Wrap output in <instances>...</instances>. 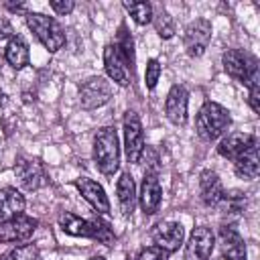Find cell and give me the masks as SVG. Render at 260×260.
<instances>
[{
	"instance_id": "obj_13",
	"label": "cell",
	"mask_w": 260,
	"mask_h": 260,
	"mask_svg": "<svg viewBox=\"0 0 260 260\" xmlns=\"http://www.w3.org/2000/svg\"><path fill=\"white\" fill-rule=\"evenodd\" d=\"M219 248L223 260H248L246 256V242L234 225L219 228Z\"/></svg>"
},
{
	"instance_id": "obj_2",
	"label": "cell",
	"mask_w": 260,
	"mask_h": 260,
	"mask_svg": "<svg viewBox=\"0 0 260 260\" xmlns=\"http://www.w3.org/2000/svg\"><path fill=\"white\" fill-rule=\"evenodd\" d=\"M93 160L104 175H114L120 167V144L114 128H100L93 136Z\"/></svg>"
},
{
	"instance_id": "obj_19",
	"label": "cell",
	"mask_w": 260,
	"mask_h": 260,
	"mask_svg": "<svg viewBox=\"0 0 260 260\" xmlns=\"http://www.w3.org/2000/svg\"><path fill=\"white\" fill-rule=\"evenodd\" d=\"M234 169L238 173V177L242 179H250L254 181L258 177L260 171V160H258V140L252 142L236 160H234Z\"/></svg>"
},
{
	"instance_id": "obj_16",
	"label": "cell",
	"mask_w": 260,
	"mask_h": 260,
	"mask_svg": "<svg viewBox=\"0 0 260 260\" xmlns=\"http://www.w3.org/2000/svg\"><path fill=\"white\" fill-rule=\"evenodd\" d=\"M187 89L183 85H173L171 91L167 93V100H165V114L167 118L177 124V126H183L187 122Z\"/></svg>"
},
{
	"instance_id": "obj_1",
	"label": "cell",
	"mask_w": 260,
	"mask_h": 260,
	"mask_svg": "<svg viewBox=\"0 0 260 260\" xmlns=\"http://www.w3.org/2000/svg\"><path fill=\"white\" fill-rule=\"evenodd\" d=\"M230 124H232L230 112L223 106H219L217 102H205L195 118V130H197L199 138L205 142H211L217 136H221Z\"/></svg>"
},
{
	"instance_id": "obj_4",
	"label": "cell",
	"mask_w": 260,
	"mask_h": 260,
	"mask_svg": "<svg viewBox=\"0 0 260 260\" xmlns=\"http://www.w3.org/2000/svg\"><path fill=\"white\" fill-rule=\"evenodd\" d=\"M110 98H112L110 81H106V77L102 75H93L79 85V104L83 110L102 108L104 104L110 102Z\"/></svg>"
},
{
	"instance_id": "obj_9",
	"label": "cell",
	"mask_w": 260,
	"mask_h": 260,
	"mask_svg": "<svg viewBox=\"0 0 260 260\" xmlns=\"http://www.w3.org/2000/svg\"><path fill=\"white\" fill-rule=\"evenodd\" d=\"M150 236H152L154 246H158V248H162L165 252L171 254V252L179 250V246L183 244L185 230H183V225L177 223V221H160V223H156V225L152 228Z\"/></svg>"
},
{
	"instance_id": "obj_8",
	"label": "cell",
	"mask_w": 260,
	"mask_h": 260,
	"mask_svg": "<svg viewBox=\"0 0 260 260\" xmlns=\"http://www.w3.org/2000/svg\"><path fill=\"white\" fill-rule=\"evenodd\" d=\"M104 67H106L108 77L114 79L122 87H126L130 83L132 73H134L130 69V65L126 63V59L122 57V53L116 47V43L114 45H106V49H104Z\"/></svg>"
},
{
	"instance_id": "obj_21",
	"label": "cell",
	"mask_w": 260,
	"mask_h": 260,
	"mask_svg": "<svg viewBox=\"0 0 260 260\" xmlns=\"http://www.w3.org/2000/svg\"><path fill=\"white\" fill-rule=\"evenodd\" d=\"M116 193H118V203H120V209L124 215H130L134 211V205H136V185H134V179L130 173H124L120 179H118V185H116Z\"/></svg>"
},
{
	"instance_id": "obj_22",
	"label": "cell",
	"mask_w": 260,
	"mask_h": 260,
	"mask_svg": "<svg viewBox=\"0 0 260 260\" xmlns=\"http://www.w3.org/2000/svg\"><path fill=\"white\" fill-rule=\"evenodd\" d=\"M4 57H6V61H8L14 69L26 67V65H28V59H30V53H28V45L24 43V39L18 37V35H14V37L8 41L6 49H4Z\"/></svg>"
},
{
	"instance_id": "obj_14",
	"label": "cell",
	"mask_w": 260,
	"mask_h": 260,
	"mask_svg": "<svg viewBox=\"0 0 260 260\" xmlns=\"http://www.w3.org/2000/svg\"><path fill=\"white\" fill-rule=\"evenodd\" d=\"M75 187L79 189L83 199L98 213H104V215L110 213V201H108V195H106V191L100 183H95L93 179H87V177H79V179H75Z\"/></svg>"
},
{
	"instance_id": "obj_5",
	"label": "cell",
	"mask_w": 260,
	"mask_h": 260,
	"mask_svg": "<svg viewBox=\"0 0 260 260\" xmlns=\"http://www.w3.org/2000/svg\"><path fill=\"white\" fill-rule=\"evenodd\" d=\"M124 146L128 162H138L144 152V132L136 112L124 114Z\"/></svg>"
},
{
	"instance_id": "obj_15",
	"label": "cell",
	"mask_w": 260,
	"mask_h": 260,
	"mask_svg": "<svg viewBox=\"0 0 260 260\" xmlns=\"http://www.w3.org/2000/svg\"><path fill=\"white\" fill-rule=\"evenodd\" d=\"M138 199H140V207H142V211L146 215H152V213L158 211L160 199H162V189H160L156 173H144Z\"/></svg>"
},
{
	"instance_id": "obj_3",
	"label": "cell",
	"mask_w": 260,
	"mask_h": 260,
	"mask_svg": "<svg viewBox=\"0 0 260 260\" xmlns=\"http://www.w3.org/2000/svg\"><path fill=\"white\" fill-rule=\"evenodd\" d=\"M26 24L35 32V37L43 43V47L47 51L55 53L65 45V32L53 16H47V14H41V12H28L26 14Z\"/></svg>"
},
{
	"instance_id": "obj_17",
	"label": "cell",
	"mask_w": 260,
	"mask_h": 260,
	"mask_svg": "<svg viewBox=\"0 0 260 260\" xmlns=\"http://www.w3.org/2000/svg\"><path fill=\"white\" fill-rule=\"evenodd\" d=\"M199 193H201V201L205 205H209V207H213V205H217L221 201L225 191H223V185H221V181H219L215 171L207 169V171H203L199 175Z\"/></svg>"
},
{
	"instance_id": "obj_35",
	"label": "cell",
	"mask_w": 260,
	"mask_h": 260,
	"mask_svg": "<svg viewBox=\"0 0 260 260\" xmlns=\"http://www.w3.org/2000/svg\"><path fill=\"white\" fill-rule=\"evenodd\" d=\"M4 104V91H2V87H0V106Z\"/></svg>"
},
{
	"instance_id": "obj_27",
	"label": "cell",
	"mask_w": 260,
	"mask_h": 260,
	"mask_svg": "<svg viewBox=\"0 0 260 260\" xmlns=\"http://www.w3.org/2000/svg\"><path fill=\"white\" fill-rule=\"evenodd\" d=\"M246 85H248V102H250L252 110L258 114L260 112V73H258V65L252 67V71L246 79Z\"/></svg>"
},
{
	"instance_id": "obj_18",
	"label": "cell",
	"mask_w": 260,
	"mask_h": 260,
	"mask_svg": "<svg viewBox=\"0 0 260 260\" xmlns=\"http://www.w3.org/2000/svg\"><path fill=\"white\" fill-rule=\"evenodd\" d=\"M24 211V197L14 187L0 189V223L10 221Z\"/></svg>"
},
{
	"instance_id": "obj_26",
	"label": "cell",
	"mask_w": 260,
	"mask_h": 260,
	"mask_svg": "<svg viewBox=\"0 0 260 260\" xmlns=\"http://www.w3.org/2000/svg\"><path fill=\"white\" fill-rule=\"evenodd\" d=\"M124 8L130 12L134 22H138V24H148L152 20V10L154 8L148 2H124Z\"/></svg>"
},
{
	"instance_id": "obj_6",
	"label": "cell",
	"mask_w": 260,
	"mask_h": 260,
	"mask_svg": "<svg viewBox=\"0 0 260 260\" xmlns=\"http://www.w3.org/2000/svg\"><path fill=\"white\" fill-rule=\"evenodd\" d=\"M211 41V22L207 18H197L185 28L183 45L187 55L191 57H201Z\"/></svg>"
},
{
	"instance_id": "obj_34",
	"label": "cell",
	"mask_w": 260,
	"mask_h": 260,
	"mask_svg": "<svg viewBox=\"0 0 260 260\" xmlns=\"http://www.w3.org/2000/svg\"><path fill=\"white\" fill-rule=\"evenodd\" d=\"M4 61H6V57H4V51L0 49V69L4 67Z\"/></svg>"
},
{
	"instance_id": "obj_30",
	"label": "cell",
	"mask_w": 260,
	"mask_h": 260,
	"mask_svg": "<svg viewBox=\"0 0 260 260\" xmlns=\"http://www.w3.org/2000/svg\"><path fill=\"white\" fill-rule=\"evenodd\" d=\"M160 73H162V67L156 59H150L148 65H146V73H144V81H146V87L148 89H154L158 79H160Z\"/></svg>"
},
{
	"instance_id": "obj_32",
	"label": "cell",
	"mask_w": 260,
	"mask_h": 260,
	"mask_svg": "<svg viewBox=\"0 0 260 260\" xmlns=\"http://www.w3.org/2000/svg\"><path fill=\"white\" fill-rule=\"evenodd\" d=\"M51 4V8L57 12V14H69L71 10H73V0H51L49 2Z\"/></svg>"
},
{
	"instance_id": "obj_12",
	"label": "cell",
	"mask_w": 260,
	"mask_h": 260,
	"mask_svg": "<svg viewBox=\"0 0 260 260\" xmlns=\"http://www.w3.org/2000/svg\"><path fill=\"white\" fill-rule=\"evenodd\" d=\"M37 225L39 221L35 217L22 213L10 221L0 223V242H24L35 234Z\"/></svg>"
},
{
	"instance_id": "obj_31",
	"label": "cell",
	"mask_w": 260,
	"mask_h": 260,
	"mask_svg": "<svg viewBox=\"0 0 260 260\" xmlns=\"http://www.w3.org/2000/svg\"><path fill=\"white\" fill-rule=\"evenodd\" d=\"M136 260H169V252H165L158 246H148L138 254Z\"/></svg>"
},
{
	"instance_id": "obj_24",
	"label": "cell",
	"mask_w": 260,
	"mask_h": 260,
	"mask_svg": "<svg viewBox=\"0 0 260 260\" xmlns=\"http://www.w3.org/2000/svg\"><path fill=\"white\" fill-rule=\"evenodd\" d=\"M89 238H91V240H98V242H102V244H106V246H110V244L116 240V236H114L110 223L104 221L102 217H91V219H89Z\"/></svg>"
},
{
	"instance_id": "obj_36",
	"label": "cell",
	"mask_w": 260,
	"mask_h": 260,
	"mask_svg": "<svg viewBox=\"0 0 260 260\" xmlns=\"http://www.w3.org/2000/svg\"><path fill=\"white\" fill-rule=\"evenodd\" d=\"M91 260H106V258H104V256H93Z\"/></svg>"
},
{
	"instance_id": "obj_11",
	"label": "cell",
	"mask_w": 260,
	"mask_h": 260,
	"mask_svg": "<svg viewBox=\"0 0 260 260\" xmlns=\"http://www.w3.org/2000/svg\"><path fill=\"white\" fill-rule=\"evenodd\" d=\"M14 175L18 179V183L26 189V191H35L45 183V171L43 165L35 158H26V156H18L14 162Z\"/></svg>"
},
{
	"instance_id": "obj_28",
	"label": "cell",
	"mask_w": 260,
	"mask_h": 260,
	"mask_svg": "<svg viewBox=\"0 0 260 260\" xmlns=\"http://www.w3.org/2000/svg\"><path fill=\"white\" fill-rule=\"evenodd\" d=\"M116 47L120 49L122 57L126 59V63H128L130 69L134 71V41H132V37H130V32L126 30L124 24L120 26V35H118V43H116Z\"/></svg>"
},
{
	"instance_id": "obj_10",
	"label": "cell",
	"mask_w": 260,
	"mask_h": 260,
	"mask_svg": "<svg viewBox=\"0 0 260 260\" xmlns=\"http://www.w3.org/2000/svg\"><path fill=\"white\" fill-rule=\"evenodd\" d=\"M221 63H223L225 73H228L230 77H234L236 81H240V83H246V79H248L252 67L258 65L254 57H248V55H246L244 51H240V49H228V51L223 53V57H221Z\"/></svg>"
},
{
	"instance_id": "obj_29",
	"label": "cell",
	"mask_w": 260,
	"mask_h": 260,
	"mask_svg": "<svg viewBox=\"0 0 260 260\" xmlns=\"http://www.w3.org/2000/svg\"><path fill=\"white\" fill-rule=\"evenodd\" d=\"M2 260H39V248L35 244H22L12 248Z\"/></svg>"
},
{
	"instance_id": "obj_33",
	"label": "cell",
	"mask_w": 260,
	"mask_h": 260,
	"mask_svg": "<svg viewBox=\"0 0 260 260\" xmlns=\"http://www.w3.org/2000/svg\"><path fill=\"white\" fill-rule=\"evenodd\" d=\"M14 35H12V26H10V22L6 20V18H0V41H4V39H12Z\"/></svg>"
},
{
	"instance_id": "obj_7",
	"label": "cell",
	"mask_w": 260,
	"mask_h": 260,
	"mask_svg": "<svg viewBox=\"0 0 260 260\" xmlns=\"http://www.w3.org/2000/svg\"><path fill=\"white\" fill-rule=\"evenodd\" d=\"M215 246V236L209 228L199 225L191 232L189 242L185 244V256L183 260H209Z\"/></svg>"
},
{
	"instance_id": "obj_20",
	"label": "cell",
	"mask_w": 260,
	"mask_h": 260,
	"mask_svg": "<svg viewBox=\"0 0 260 260\" xmlns=\"http://www.w3.org/2000/svg\"><path fill=\"white\" fill-rule=\"evenodd\" d=\"M252 142H256V136L246 134V132H234V134H228V136L219 142L217 152H219L221 156H225V158L236 160Z\"/></svg>"
},
{
	"instance_id": "obj_25",
	"label": "cell",
	"mask_w": 260,
	"mask_h": 260,
	"mask_svg": "<svg viewBox=\"0 0 260 260\" xmlns=\"http://www.w3.org/2000/svg\"><path fill=\"white\" fill-rule=\"evenodd\" d=\"M152 22H154L156 32L162 39H171L175 35V20H173V16L165 8H158L156 12L152 10Z\"/></svg>"
},
{
	"instance_id": "obj_23",
	"label": "cell",
	"mask_w": 260,
	"mask_h": 260,
	"mask_svg": "<svg viewBox=\"0 0 260 260\" xmlns=\"http://www.w3.org/2000/svg\"><path fill=\"white\" fill-rule=\"evenodd\" d=\"M59 225L65 234L69 236H77V238H89V219H83L75 213L65 211L59 217Z\"/></svg>"
}]
</instances>
